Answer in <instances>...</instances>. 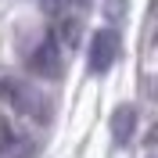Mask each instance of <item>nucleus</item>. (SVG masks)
Returning a JSON list of instances; mask_svg holds the SVG:
<instances>
[{
  "label": "nucleus",
  "mask_w": 158,
  "mask_h": 158,
  "mask_svg": "<svg viewBox=\"0 0 158 158\" xmlns=\"http://www.w3.org/2000/svg\"><path fill=\"white\" fill-rule=\"evenodd\" d=\"M126 7H129V0H104V15H108V22H122Z\"/></svg>",
  "instance_id": "6"
},
{
  "label": "nucleus",
  "mask_w": 158,
  "mask_h": 158,
  "mask_svg": "<svg viewBox=\"0 0 158 158\" xmlns=\"http://www.w3.org/2000/svg\"><path fill=\"white\" fill-rule=\"evenodd\" d=\"M15 148H18V137H15V133H11L7 126H0V158L15 155Z\"/></svg>",
  "instance_id": "5"
},
{
  "label": "nucleus",
  "mask_w": 158,
  "mask_h": 158,
  "mask_svg": "<svg viewBox=\"0 0 158 158\" xmlns=\"http://www.w3.org/2000/svg\"><path fill=\"white\" fill-rule=\"evenodd\" d=\"M29 72L43 79H58L61 76V43L54 36H43L29 54Z\"/></svg>",
  "instance_id": "2"
},
{
  "label": "nucleus",
  "mask_w": 158,
  "mask_h": 158,
  "mask_svg": "<svg viewBox=\"0 0 158 158\" xmlns=\"http://www.w3.org/2000/svg\"><path fill=\"white\" fill-rule=\"evenodd\" d=\"M118 58V32L115 29H97L94 36H90V72L94 76H104V72L115 65Z\"/></svg>",
  "instance_id": "1"
},
{
  "label": "nucleus",
  "mask_w": 158,
  "mask_h": 158,
  "mask_svg": "<svg viewBox=\"0 0 158 158\" xmlns=\"http://www.w3.org/2000/svg\"><path fill=\"white\" fill-rule=\"evenodd\" d=\"M7 97H11V104L22 111V115H29L32 122H47V115H50V108H47V97H40L32 86H25V83H7Z\"/></svg>",
  "instance_id": "3"
},
{
  "label": "nucleus",
  "mask_w": 158,
  "mask_h": 158,
  "mask_svg": "<svg viewBox=\"0 0 158 158\" xmlns=\"http://www.w3.org/2000/svg\"><path fill=\"white\" fill-rule=\"evenodd\" d=\"M133 129H137V108L133 104H118L115 115H111V137H115L118 148H126L133 140Z\"/></svg>",
  "instance_id": "4"
}]
</instances>
